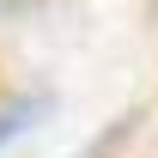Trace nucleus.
I'll return each mask as SVG.
<instances>
[{
	"label": "nucleus",
	"instance_id": "1",
	"mask_svg": "<svg viewBox=\"0 0 158 158\" xmlns=\"http://www.w3.org/2000/svg\"><path fill=\"white\" fill-rule=\"evenodd\" d=\"M37 116H43V98L19 103V110H6V116H0V146H6V140H19V134H24V128H31Z\"/></svg>",
	"mask_w": 158,
	"mask_h": 158
}]
</instances>
